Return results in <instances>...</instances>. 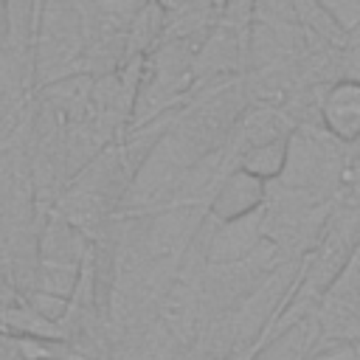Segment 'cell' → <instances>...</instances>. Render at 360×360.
Here are the masks:
<instances>
[{"mask_svg":"<svg viewBox=\"0 0 360 360\" xmlns=\"http://www.w3.org/2000/svg\"><path fill=\"white\" fill-rule=\"evenodd\" d=\"M264 200V180L248 174V172H233L219 191L211 200V214L219 222H236L242 217H248L250 211H256Z\"/></svg>","mask_w":360,"mask_h":360,"instance_id":"obj_1","label":"cell"},{"mask_svg":"<svg viewBox=\"0 0 360 360\" xmlns=\"http://www.w3.org/2000/svg\"><path fill=\"white\" fill-rule=\"evenodd\" d=\"M323 124L340 141L360 138V84L340 82L323 98Z\"/></svg>","mask_w":360,"mask_h":360,"instance_id":"obj_2","label":"cell"},{"mask_svg":"<svg viewBox=\"0 0 360 360\" xmlns=\"http://www.w3.org/2000/svg\"><path fill=\"white\" fill-rule=\"evenodd\" d=\"M284 158H287V143L284 141H267V143L248 149L239 169L259 177V180H270L284 169Z\"/></svg>","mask_w":360,"mask_h":360,"instance_id":"obj_3","label":"cell"},{"mask_svg":"<svg viewBox=\"0 0 360 360\" xmlns=\"http://www.w3.org/2000/svg\"><path fill=\"white\" fill-rule=\"evenodd\" d=\"M0 360H31L20 335H0Z\"/></svg>","mask_w":360,"mask_h":360,"instance_id":"obj_4","label":"cell"}]
</instances>
